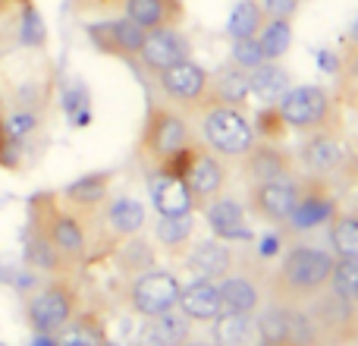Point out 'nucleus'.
<instances>
[{
	"label": "nucleus",
	"mask_w": 358,
	"mask_h": 346,
	"mask_svg": "<svg viewBox=\"0 0 358 346\" xmlns=\"http://www.w3.org/2000/svg\"><path fill=\"white\" fill-rule=\"evenodd\" d=\"M258 340L255 334V315H233L223 312L210 321V346H252Z\"/></svg>",
	"instance_id": "c85d7f7f"
},
{
	"label": "nucleus",
	"mask_w": 358,
	"mask_h": 346,
	"mask_svg": "<svg viewBox=\"0 0 358 346\" xmlns=\"http://www.w3.org/2000/svg\"><path fill=\"white\" fill-rule=\"evenodd\" d=\"M88 41L107 57H117V60H129L136 63L138 48L145 41V32L138 25H132L126 16L117 19H101V22H88Z\"/></svg>",
	"instance_id": "f3484780"
},
{
	"label": "nucleus",
	"mask_w": 358,
	"mask_h": 346,
	"mask_svg": "<svg viewBox=\"0 0 358 346\" xmlns=\"http://www.w3.org/2000/svg\"><path fill=\"white\" fill-rule=\"evenodd\" d=\"M330 271H334V255L327 249L308 246V242H292L286 249V255L280 258L277 271L271 274L273 303L308 305L311 299L327 290Z\"/></svg>",
	"instance_id": "f03ea898"
},
{
	"label": "nucleus",
	"mask_w": 358,
	"mask_h": 346,
	"mask_svg": "<svg viewBox=\"0 0 358 346\" xmlns=\"http://www.w3.org/2000/svg\"><path fill=\"white\" fill-rule=\"evenodd\" d=\"M299 198V177L296 179H280V183H255L248 186V205L258 221L271 223V227H283L286 217L292 214V205Z\"/></svg>",
	"instance_id": "a211bd4d"
},
{
	"label": "nucleus",
	"mask_w": 358,
	"mask_h": 346,
	"mask_svg": "<svg viewBox=\"0 0 358 346\" xmlns=\"http://www.w3.org/2000/svg\"><path fill=\"white\" fill-rule=\"evenodd\" d=\"M31 346H54V343H50V337H38V340L31 343Z\"/></svg>",
	"instance_id": "79ce46f5"
},
{
	"label": "nucleus",
	"mask_w": 358,
	"mask_h": 346,
	"mask_svg": "<svg viewBox=\"0 0 358 346\" xmlns=\"http://www.w3.org/2000/svg\"><path fill=\"white\" fill-rule=\"evenodd\" d=\"M208 101L217 104H229V107H242L248 104V73L239 69L236 63H223L210 73V85H208Z\"/></svg>",
	"instance_id": "cd10ccee"
},
{
	"label": "nucleus",
	"mask_w": 358,
	"mask_h": 346,
	"mask_svg": "<svg viewBox=\"0 0 358 346\" xmlns=\"http://www.w3.org/2000/svg\"><path fill=\"white\" fill-rule=\"evenodd\" d=\"M242 177H245L248 186L255 183H280V179H296L302 177L299 173V164L292 158V148H286L277 142H255L252 148L242 155L239 161Z\"/></svg>",
	"instance_id": "4468645a"
},
{
	"label": "nucleus",
	"mask_w": 358,
	"mask_h": 346,
	"mask_svg": "<svg viewBox=\"0 0 358 346\" xmlns=\"http://www.w3.org/2000/svg\"><path fill=\"white\" fill-rule=\"evenodd\" d=\"M151 233H155V242L167 252H185L195 236V221L192 217H157L151 223Z\"/></svg>",
	"instance_id": "473e14b6"
},
{
	"label": "nucleus",
	"mask_w": 358,
	"mask_h": 346,
	"mask_svg": "<svg viewBox=\"0 0 358 346\" xmlns=\"http://www.w3.org/2000/svg\"><path fill=\"white\" fill-rule=\"evenodd\" d=\"M252 346H280V343H261V340H255ZM283 346H289V343H283Z\"/></svg>",
	"instance_id": "37998d69"
},
{
	"label": "nucleus",
	"mask_w": 358,
	"mask_h": 346,
	"mask_svg": "<svg viewBox=\"0 0 358 346\" xmlns=\"http://www.w3.org/2000/svg\"><path fill=\"white\" fill-rule=\"evenodd\" d=\"M57 98L54 63L35 48L0 57V167L19 173L41 145Z\"/></svg>",
	"instance_id": "f257e3e1"
},
{
	"label": "nucleus",
	"mask_w": 358,
	"mask_h": 346,
	"mask_svg": "<svg viewBox=\"0 0 358 346\" xmlns=\"http://www.w3.org/2000/svg\"><path fill=\"white\" fill-rule=\"evenodd\" d=\"M185 340H192V321L179 309H173L155 318H142L132 346H179Z\"/></svg>",
	"instance_id": "b1692460"
},
{
	"label": "nucleus",
	"mask_w": 358,
	"mask_h": 346,
	"mask_svg": "<svg viewBox=\"0 0 358 346\" xmlns=\"http://www.w3.org/2000/svg\"><path fill=\"white\" fill-rule=\"evenodd\" d=\"M176 309L192 324H210L214 318H220L223 299H220V290H217V280H192L189 286H182Z\"/></svg>",
	"instance_id": "393cba45"
},
{
	"label": "nucleus",
	"mask_w": 358,
	"mask_h": 346,
	"mask_svg": "<svg viewBox=\"0 0 358 346\" xmlns=\"http://www.w3.org/2000/svg\"><path fill=\"white\" fill-rule=\"evenodd\" d=\"M29 221L48 236L60 261L76 271L92 258V223L60 202L57 192H38L29 202Z\"/></svg>",
	"instance_id": "7ed1b4c3"
},
{
	"label": "nucleus",
	"mask_w": 358,
	"mask_h": 346,
	"mask_svg": "<svg viewBox=\"0 0 358 346\" xmlns=\"http://www.w3.org/2000/svg\"><path fill=\"white\" fill-rule=\"evenodd\" d=\"M25 261H29L31 268H38V271L50 274V277L69 271V268L60 261V255L54 252V246L48 242V236H44L31 221L25 223Z\"/></svg>",
	"instance_id": "c756f323"
},
{
	"label": "nucleus",
	"mask_w": 358,
	"mask_h": 346,
	"mask_svg": "<svg viewBox=\"0 0 358 346\" xmlns=\"http://www.w3.org/2000/svg\"><path fill=\"white\" fill-rule=\"evenodd\" d=\"M327 293H334L343 303L358 299V258H334V271H330Z\"/></svg>",
	"instance_id": "f704fd0d"
},
{
	"label": "nucleus",
	"mask_w": 358,
	"mask_h": 346,
	"mask_svg": "<svg viewBox=\"0 0 358 346\" xmlns=\"http://www.w3.org/2000/svg\"><path fill=\"white\" fill-rule=\"evenodd\" d=\"M82 290L76 284L73 271L54 274L48 284H41L25 299V321L38 337H50L82 309Z\"/></svg>",
	"instance_id": "0eeeda50"
},
{
	"label": "nucleus",
	"mask_w": 358,
	"mask_h": 346,
	"mask_svg": "<svg viewBox=\"0 0 358 346\" xmlns=\"http://www.w3.org/2000/svg\"><path fill=\"white\" fill-rule=\"evenodd\" d=\"M155 79H157V88H161L164 101H167L170 107H176V111H182L185 117H189V113H198L204 104H208L210 73L201 67V63L192 60V57L167 67L164 73H157Z\"/></svg>",
	"instance_id": "9b49d317"
},
{
	"label": "nucleus",
	"mask_w": 358,
	"mask_h": 346,
	"mask_svg": "<svg viewBox=\"0 0 358 346\" xmlns=\"http://www.w3.org/2000/svg\"><path fill=\"white\" fill-rule=\"evenodd\" d=\"M264 19H292L302 10V0H258Z\"/></svg>",
	"instance_id": "4c0bfd02"
},
{
	"label": "nucleus",
	"mask_w": 358,
	"mask_h": 346,
	"mask_svg": "<svg viewBox=\"0 0 358 346\" xmlns=\"http://www.w3.org/2000/svg\"><path fill=\"white\" fill-rule=\"evenodd\" d=\"M179 346H204V343H195V340H185V343H179Z\"/></svg>",
	"instance_id": "c03bdc74"
},
{
	"label": "nucleus",
	"mask_w": 358,
	"mask_h": 346,
	"mask_svg": "<svg viewBox=\"0 0 358 346\" xmlns=\"http://www.w3.org/2000/svg\"><path fill=\"white\" fill-rule=\"evenodd\" d=\"M145 230V205L138 198L117 195L101 208V214L92 221V255L94 249L117 252L126 240L138 236Z\"/></svg>",
	"instance_id": "9d476101"
},
{
	"label": "nucleus",
	"mask_w": 358,
	"mask_h": 346,
	"mask_svg": "<svg viewBox=\"0 0 358 346\" xmlns=\"http://www.w3.org/2000/svg\"><path fill=\"white\" fill-rule=\"evenodd\" d=\"M327 252L334 258H358V217L352 211H340L334 221L327 223Z\"/></svg>",
	"instance_id": "2f4dec72"
},
{
	"label": "nucleus",
	"mask_w": 358,
	"mask_h": 346,
	"mask_svg": "<svg viewBox=\"0 0 358 346\" xmlns=\"http://www.w3.org/2000/svg\"><path fill=\"white\" fill-rule=\"evenodd\" d=\"M217 290H220V299H223V312H233V315H255L264 305V290L245 271H233L227 277H220Z\"/></svg>",
	"instance_id": "a878e982"
},
{
	"label": "nucleus",
	"mask_w": 358,
	"mask_h": 346,
	"mask_svg": "<svg viewBox=\"0 0 358 346\" xmlns=\"http://www.w3.org/2000/svg\"><path fill=\"white\" fill-rule=\"evenodd\" d=\"M229 63H236L239 69H255L258 63H264V57H261L258 50V41L255 38H245V41H233V50H229Z\"/></svg>",
	"instance_id": "e433bc0d"
},
{
	"label": "nucleus",
	"mask_w": 358,
	"mask_h": 346,
	"mask_svg": "<svg viewBox=\"0 0 358 346\" xmlns=\"http://www.w3.org/2000/svg\"><path fill=\"white\" fill-rule=\"evenodd\" d=\"M195 142V130H192L189 117L167 101H151L148 113H145V126L138 136V155L151 170L164 167L179 155L182 148Z\"/></svg>",
	"instance_id": "20e7f679"
},
{
	"label": "nucleus",
	"mask_w": 358,
	"mask_h": 346,
	"mask_svg": "<svg viewBox=\"0 0 358 346\" xmlns=\"http://www.w3.org/2000/svg\"><path fill=\"white\" fill-rule=\"evenodd\" d=\"M255 41H258V50L264 60L280 63L292 48V19H264Z\"/></svg>",
	"instance_id": "7c9ffc66"
},
{
	"label": "nucleus",
	"mask_w": 358,
	"mask_h": 346,
	"mask_svg": "<svg viewBox=\"0 0 358 346\" xmlns=\"http://www.w3.org/2000/svg\"><path fill=\"white\" fill-rule=\"evenodd\" d=\"M189 57H192V41L182 32V25H176V29L145 32V41H142V48H138L136 63L157 76L179 60H189Z\"/></svg>",
	"instance_id": "dca6fc26"
},
{
	"label": "nucleus",
	"mask_w": 358,
	"mask_h": 346,
	"mask_svg": "<svg viewBox=\"0 0 358 346\" xmlns=\"http://www.w3.org/2000/svg\"><path fill=\"white\" fill-rule=\"evenodd\" d=\"M289 88H292V79H289V73H286L283 63L264 60L255 69H248V98H255L261 107L277 104Z\"/></svg>",
	"instance_id": "bb28decb"
},
{
	"label": "nucleus",
	"mask_w": 358,
	"mask_h": 346,
	"mask_svg": "<svg viewBox=\"0 0 358 346\" xmlns=\"http://www.w3.org/2000/svg\"><path fill=\"white\" fill-rule=\"evenodd\" d=\"M16 13H22V10H16V6H10L6 0H0V29L6 25V19H13Z\"/></svg>",
	"instance_id": "ea45409f"
},
{
	"label": "nucleus",
	"mask_w": 358,
	"mask_h": 346,
	"mask_svg": "<svg viewBox=\"0 0 358 346\" xmlns=\"http://www.w3.org/2000/svg\"><path fill=\"white\" fill-rule=\"evenodd\" d=\"M79 10H110V6H120V0H76Z\"/></svg>",
	"instance_id": "58836bf2"
},
{
	"label": "nucleus",
	"mask_w": 358,
	"mask_h": 346,
	"mask_svg": "<svg viewBox=\"0 0 358 346\" xmlns=\"http://www.w3.org/2000/svg\"><path fill=\"white\" fill-rule=\"evenodd\" d=\"M302 177H324L330 179L340 173L349 161V145L343 139V130H317L305 132L299 148L292 151Z\"/></svg>",
	"instance_id": "ddd939ff"
},
{
	"label": "nucleus",
	"mask_w": 358,
	"mask_h": 346,
	"mask_svg": "<svg viewBox=\"0 0 358 346\" xmlns=\"http://www.w3.org/2000/svg\"><path fill=\"white\" fill-rule=\"evenodd\" d=\"M120 10L142 32L176 29L185 22V0H120Z\"/></svg>",
	"instance_id": "4be33fe9"
},
{
	"label": "nucleus",
	"mask_w": 358,
	"mask_h": 346,
	"mask_svg": "<svg viewBox=\"0 0 358 346\" xmlns=\"http://www.w3.org/2000/svg\"><path fill=\"white\" fill-rule=\"evenodd\" d=\"M277 113L289 132H317V130H343L340 101L324 85H292L277 101Z\"/></svg>",
	"instance_id": "423d86ee"
},
{
	"label": "nucleus",
	"mask_w": 358,
	"mask_h": 346,
	"mask_svg": "<svg viewBox=\"0 0 358 346\" xmlns=\"http://www.w3.org/2000/svg\"><path fill=\"white\" fill-rule=\"evenodd\" d=\"M157 170H167L182 179L185 189H189L192 198L198 202V208H201L204 202H210V198H217L220 192H227V183H229V164L223 161V158H217L214 151L204 142H198V139L189 148L179 151L170 164H164V167H157Z\"/></svg>",
	"instance_id": "6e6552de"
},
{
	"label": "nucleus",
	"mask_w": 358,
	"mask_h": 346,
	"mask_svg": "<svg viewBox=\"0 0 358 346\" xmlns=\"http://www.w3.org/2000/svg\"><path fill=\"white\" fill-rule=\"evenodd\" d=\"M204 211V221H208V230L214 233V240L220 242H252L255 240V230H252V221H248V208L239 202V198L227 195L220 192L217 198L201 205Z\"/></svg>",
	"instance_id": "2eb2a0df"
},
{
	"label": "nucleus",
	"mask_w": 358,
	"mask_h": 346,
	"mask_svg": "<svg viewBox=\"0 0 358 346\" xmlns=\"http://www.w3.org/2000/svg\"><path fill=\"white\" fill-rule=\"evenodd\" d=\"M148 195H151L157 217H192L198 211V202L185 189V183L167 170L148 173Z\"/></svg>",
	"instance_id": "aec40b11"
},
{
	"label": "nucleus",
	"mask_w": 358,
	"mask_h": 346,
	"mask_svg": "<svg viewBox=\"0 0 358 346\" xmlns=\"http://www.w3.org/2000/svg\"><path fill=\"white\" fill-rule=\"evenodd\" d=\"M182 265L195 274V280H220L236 271V249L220 240H201L185 249Z\"/></svg>",
	"instance_id": "412c9836"
},
{
	"label": "nucleus",
	"mask_w": 358,
	"mask_h": 346,
	"mask_svg": "<svg viewBox=\"0 0 358 346\" xmlns=\"http://www.w3.org/2000/svg\"><path fill=\"white\" fill-rule=\"evenodd\" d=\"M110 183H113L110 173H85V177L73 179V183L63 192H57V195H60V202L66 205L69 211H76L82 221L92 223L94 217L101 214V208L110 202Z\"/></svg>",
	"instance_id": "6ab92c4d"
},
{
	"label": "nucleus",
	"mask_w": 358,
	"mask_h": 346,
	"mask_svg": "<svg viewBox=\"0 0 358 346\" xmlns=\"http://www.w3.org/2000/svg\"><path fill=\"white\" fill-rule=\"evenodd\" d=\"M261 25H264V13H261L258 0H236L227 16V35L229 41H245V38L258 35Z\"/></svg>",
	"instance_id": "72a5a7b5"
},
{
	"label": "nucleus",
	"mask_w": 358,
	"mask_h": 346,
	"mask_svg": "<svg viewBox=\"0 0 358 346\" xmlns=\"http://www.w3.org/2000/svg\"><path fill=\"white\" fill-rule=\"evenodd\" d=\"M198 117V142H204L217 158L223 161L239 164L242 155L252 148L258 139H255V126L252 117H248L242 107H229V104H217V101H208Z\"/></svg>",
	"instance_id": "39448f33"
},
{
	"label": "nucleus",
	"mask_w": 358,
	"mask_h": 346,
	"mask_svg": "<svg viewBox=\"0 0 358 346\" xmlns=\"http://www.w3.org/2000/svg\"><path fill=\"white\" fill-rule=\"evenodd\" d=\"M117 261L126 274H142V271H148V268H155V252H151L148 242L132 236V240H126L123 246L117 249Z\"/></svg>",
	"instance_id": "c9c22d12"
},
{
	"label": "nucleus",
	"mask_w": 358,
	"mask_h": 346,
	"mask_svg": "<svg viewBox=\"0 0 358 346\" xmlns=\"http://www.w3.org/2000/svg\"><path fill=\"white\" fill-rule=\"evenodd\" d=\"M179 290H182V284H179V277L173 271L148 268V271L136 274L129 280V286H126V305L138 318H155V315L176 309Z\"/></svg>",
	"instance_id": "f8f14e48"
},
{
	"label": "nucleus",
	"mask_w": 358,
	"mask_h": 346,
	"mask_svg": "<svg viewBox=\"0 0 358 346\" xmlns=\"http://www.w3.org/2000/svg\"><path fill=\"white\" fill-rule=\"evenodd\" d=\"M54 346H110V334H107V321L98 309L82 305L57 334H50Z\"/></svg>",
	"instance_id": "5701e85b"
},
{
	"label": "nucleus",
	"mask_w": 358,
	"mask_h": 346,
	"mask_svg": "<svg viewBox=\"0 0 358 346\" xmlns=\"http://www.w3.org/2000/svg\"><path fill=\"white\" fill-rule=\"evenodd\" d=\"M10 6H16V10H35V4L31 0H6Z\"/></svg>",
	"instance_id": "a19ab883"
},
{
	"label": "nucleus",
	"mask_w": 358,
	"mask_h": 346,
	"mask_svg": "<svg viewBox=\"0 0 358 346\" xmlns=\"http://www.w3.org/2000/svg\"><path fill=\"white\" fill-rule=\"evenodd\" d=\"M340 198L330 179L324 177H299V198L292 205V214L286 217L283 236H305L315 230L327 227L336 214H340Z\"/></svg>",
	"instance_id": "1a4fd4ad"
}]
</instances>
